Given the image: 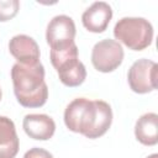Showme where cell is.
Wrapping results in <instances>:
<instances>
[{
    "label": "cell",
    "mask_w": 158,
    "mask_h": 158,
    "mask_svg": "<svg viewBox=\"0 0 158 158\" xmlns=\"http://www.w3.org/2000/svg\"><path fill=\"white\" fill-rule=\"evenodd\" d=\"M123 48L116 40L105 38L96 42L91 51V63L101 73H110L117 69L123 60Z\"/></svg>",
    "instance_id": "5"
},
{
    "label": "cell",
    "mask_w": 158,
    "mask_h": 158,
    "mask_svg": "<svg viewBox=\"0 0 158 158\" xmlns=\"http://www.w3.org/2000/svg\"><path fill=\"white\" fill-rule=\"evenodd\" d=\"M147 158H158V154H157V153H153V154H151V156H148Z\"/></svg>",
    "instance_id": "15"
},
{
    "label": "cell",
    "mask_w": 158,
    "mask_h": 158,
    "mask_svg": "<svg viewBox=\"0 0 158 158\" xmlns=\"http://www.w3.org/2000/svg\"><path fill=\"white\" fill-rule=\"evenodd\" d=\"M75 33L73 19L67 15H57L47 25L46 40L51 49H60L74 43Z\"/></svg>",
    "instance_id": "7"
},
{
    "label": "cell",
    "mask_w": 158,
    "mask_h": 158,
    "mask_svg": "<svg viewBox=\"0 0 158 158\" xmlns=\"http://www.w3.org/2000/svg\"><path fill=\"white\" fill-rule=\"evenodd\" d=\"M51 63L57 70L59 80L69 88L79 86L86 78V69L78 58V47L72 43L60 49H51Z\"/></svg>",
    "instance_id": "3"
},
{
    "label": "cell",
    "mask_w": 158,
    "mask_h": 158,
    "mask_svg": "<svg viewBox=\"0 0 158 158\" xmlns=\"http://www.w3.org/2000/svg\"><path fill=\"white\" fill-rule=\"evenodd\" d=\"M157 63L151 59L141 58L130 67L127 81L132 91L137 94H147L157 88Z\"/></svg>",
    "instance_id": "6"
},
{
    "label": "cell",
    "mask_w": 158,
    "mask_h": 158,
    "mask_svg": "<svg viewBox=\"0 0 158 158\" xmlns=\"http://www.w3.org/2000/svg\"><path fill=\"white\" fill-rule=\"evenodd\" d=\"M23 158H53V156L47 149H43L40 147H33V148H30L23 154Z\"/></svg>",
    "instance_id": "14"
},
{
    "label": "cell",
    "mask_w": 158,
    "mask_h": 158,
    "mask_svg": "<svg viewBox=\"0 0 158 158\" xmlns=\"http://www.w3.org/2000/svg\"><path fill=\"white\" fill-rule=\"evenodd\" d=\"M14 93L23 107L43 106L48 99V86L44 81V67L42 63L26 65L15 63L11 68Z\"/></svg>",
    "instance_id": "2"
},
{
    "label": "cell",
    "mask_w": 158,
    "mask_h": 158,
    "mask_svg": "<svg viewBox=\"0 0 158 158\" xmlns=\"http://www.w3.org/2000/svg\"><path fill=\"white\" fill-rule=\"evenodd\" d=\"M117 42L132 51H143L153 41V26L143 17H122L114 27Z\"/></svg>",
    "instance_id": "4"
},
{
    "label": "cell",
    "mask_w": 158,
    "mask_h": 158,
    "mask_svg": "<svg viewBox=\"0 0 158 158\" xmlns=\"http://www.w3.org/2000/svg\"><path fill=\"white\" fill-rule=\"evenodd\" d=\"M1 96H2V91H1V88H0V100H1Z\"/></svg>",
    "instance_id": "16"
},
{
    "label": "cell",
    "mask_w": 158,
    "mask_h": 158,
    "mask_svg": "<svg viewBox=\"0 0 158 158\" xmlns=\"http://www.w3.org/2000/svg\"><path fill=\"white\" fill-rule=\"evenodd\" d=\"M20 142L15 123L6 116H0V158H15Z\"/></svg>",
    "instance_id": "11"
},
{
    "label": "cell",
    "mask_w": 158,
    "mask_h": 158,
    "mask_svg": "<svg viewBox=\"0 0 158 158\" xmlns=\"http://www.w3.org/2000/svg\"><path fill=\"white\" fill-rule=\"evenodd\" d=\"M23 131L27 136L38 141L49 139L56 131L53 118L46 114H28L22 121Z\"/></svg>",
    "instance_id": "10"
},
{
    "label": "cell",
    "mask_w": 158,
    "mask_h": 158,
    "mask_svg": "<svg viewBox=\"0 0 158 158\" xmlns=\"http://www.w3.org/2000/svg\"><path fill=\"white\" fill-rule=\"evenodd\" d=\"M9 51L17 63L35 65L40 63V47L37 42L27 35H16L9 41Z\"/></svg>",
    "instance_id": "8"
},
{
    "label": "cell",
    "mask_w": 158,
    "mask_h": 158,
    "mask_svg": "<svg viewBox=\"0 0 158 158\" xmlns=\"http://www.w3.org/2000/svg\"><path fill=\"white\" fill-rule=\"evenodd\" d=\"M64 123L69 131L95 139L105 135L110 128L112 110L104 100L77 98L64 110Z\"/></svg>",
    "instance_id": "1"
},
{
    "label": "cell",
    "mask_w": 158,
    "mask_h": 158,
    "mask_svg": "<svg viewBox=\"0 0 158 158\" xmlns=\"http://www.w3.org/2000/svg\"><path fill=\"white\" fill-rule=\"evenodd\" d=\"M20 10V2L17 0H0V22L14 19Z\"/></svg>",
    "instance_id": "13"
},
{
    "label": "cell",
    "mask_w": 158,
    "mask_h": 158,
    "mask_svg": "<svg viewBox=\"0 0 158 158\" xmlns=\"http://www.w3.org/2000/svg\"><path fill=\"white\" fill-rule=\"evenodd\" d=\"M135 136L137 141L144 146H154L158 143V115L156 112H146L136 121Z\"/></svg>",
    "instance_id": "12"
},
{
    "label": "cell",
    "mask_w": 158,
    "mask_h": 158,
    "mask_svg": "<svg viewBox=\"0 0 158 158\" xmlns=\"http://www.w3.org/2000/svg\"><path fill=\"white\" fill-rule=\"evenodd\" d=\"M112 19V9L105 1L93 2L81 15L83 26L94 33L104 32Z\"/></svg>",
    "instance_id": "9"
}]
</instances>
